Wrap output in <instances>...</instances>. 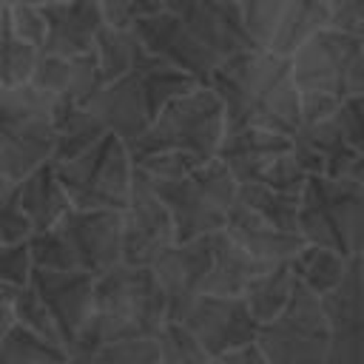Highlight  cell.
<instances>
[{"label":"cell","instance_id":"obj_1","mask_svg":"<svg viewBox=\"0 0 364 364\" xmlns=\"http://www.w3.org/2000/svg\"><path fill=\"white\" fill-rule=\"evenodd\" d=\"M210 88L225 105V131L264 128L293 139L301 128V91L293 63L270 48H253L225 60Z\"/></svg>","mask_w":364,"mask_h":364},{"label":"cell","instance_id":"obj_2","mask_svg":"<svg viewBox=\"0 0 364 364\" xmlns=\"http://www.w3.org/2000/svg\"><path fill=\"white\" fill-rule=\"evenodd\" d=\"M171 321V307L151 267L119 264L97 279L94 316L68 353H91L102 344L151 341Z\"/></svg>","mask_w":364,"mask_h":364},{"label":"cell","instance_id":"obj_3","mask_svg":"<svg viewBox=\"0 0 364 364\" xmlns=\"http://www.w3.org/2000/svg\"><path fill=\"white\" fill-rule=\"evenodd\" d=\"M202 82L191 74L173 68L171 63L154 57L145 46L136 54V63L128 74L108 82L91 102V114L108 128V134L119 136L128 148L159 119V114L179 97L191 94Z\"/></svg>","mask_w":364,"mask_h":364},{"label":"cell","instance_id":"obj_4","mask_svg":"<svg viewBox=\"0 0 364 364\" xmlns=\"http://www.w3.org/2000/svg\"><path fill=\"white\" fill-rule=\"evenodd\" d=\"M145 182L168 208L176 228V242H193L202 236L222 233L230 219V210L239 202V182L222 159H210L182 176Z\"/></svg>","mask_w":364,"mask_h":364},{"label":"cell","instance_id":"obj_5","mask_svg":"<svg viewBox=\"0 0 364 364\" xmlns=\"http://www.w3.org/2000/svg\"><path fill=\"white\" fill-rule=\"evenodd\" d=\"M225 105L210 85H199L191 94L173 100L159 119L128 148L131 159L176 154L199 165L216 159L225 139Z\"/></svg>","mask_w":364,"mask_h":364},{"label":"cell","instance_id":"obj_6","mask_svg":"<svg viewBox=\"0 0 364 364\" xmlns=\"http://www.w3.org/2000/svg\"><path fill=\"white\" fill-rule=\"evenodd\" d=\"M57 105L31 85L0 88V176L20 185L46 162H54Z\"/></svg>","mask_w":364,"mask_h":364},{"label":"cell","instance_id":"obj_7","mask_svg":"<svg viewBox=\"0 0 364 364\" xmlns=\"http://www.w3.org/2000/svg\"><path fill=\"white\" fill-rule=\"evenodd\" d=\"M299 233L307 245L364 259V188L353 176H310L301 193Z\"/></svg>","mask_w":364,"mask_h":364},{"label":"cell","instance_id":"obj_8","mask_svg":"<svg viewBox=\"0 0 364 364\" xmlns=\"http://www.w3.org/2000/svg\"><path fill=\"white\" fill-rule=\"evenodd\" d=\"M57 179L68 193L71 208L122 213L134 191V159L119 136L105 134L94 148H88L77 159L60 162Z\"/></svg>","mask_w":364,"mask_h":364},{"label":"cell","instance_id":"obj_9","mask_svg":"<svg viewBox=\"0 0 364 364\" xmlns=\"http://www.w3.org/2000/svg\"><path fill=\"white\" fill-rule=\"evenodd\" d=\"M290 63L301 97L344 102L364 94V46L355 34L324 28L304 43Z\"/></svg>","mask_w":364,"mask_h":364},{"label":"cell","instance_id":"obj_10","mask_svg":"<svg viewBox=\"0 0 364 364\" xmlns=\"http://www.w3.org/2000/svg\"><path fill=\"white\" fill-rule=\"evenodd\" d=\"M256 347L267 364H327L330 324L321 299L304 284H296L284 313L259 330Z\"/></svg>","mask_w":364,"mask_h":364},{"label":"cell","instance_id":"obj_11","mask_svg":"<svg viewBox=\"0 0 364 364\" xmlns=\"http://www.w3.org/2000/svg\"><path fill=\"white\" fill-rule=\"evenodd\" d=\"M176 321L185 324L213 358L253 347L262 330V324L247 310L245 299L222 296H196Z\"/></svg>","mask_w":364,"mask_h":364},{"label":"cell","instance_id":"obj_12","mask_svg":"<svg viewBox=\"0 0 364 364\" xmlns=\"http://www.w3.org/2000/svg\"><path fill=\"white\" fill-rule=\"evenodd\" d=\"M173 245L176 228L168 208L134 168L131 202L122 210V264L154 267L156 259Z\"/></svg>","mask_w":364,"mask_h":364},{"label":"cell","instance_id":"obj_13","mask_svg":"<svg viewBox=\"0 0 364 364\" xmlns=\"http://www.w3.org/2000/svg\"><path fill=\"white\" fill-rule=\"evenodd\" d=\"M54 230L63 236L77 270L100 279L122 264V213L71 208Z\"/></svg>","mask_w":364,"mask_h":364},{"label":"cell","instance_id":"obj_14","mask_svg":"<svg viewBox=\"0 0 364 364\" xmlns=\"http://www.w3.org/2000/svg\"><path fill=\"white\" fill-rule=\"evenodd\" d=\"M131 31L136 34V40L154 57H159V60L171 63L173 68L191 74L202 85H210L216 68L222 65V60L171 11H162L156 17H148V20L136 23Z\"/></svg>","mask_w":364,"mask_h":364},{"label":"cell","instance_id":"obj_15","mask_svg":"<svg viewBox=\"0 0 364 364\" xmlns=\"http://www.w3.org/2000/svg\"><path fill=\"white\" fill-rule=\"evenodd\" d=\"M330 324L327 364H364V259H353L344 282L321 296Z\"/></svg>","mask_w":364,"mask_h":364},{"label":"cell","instance_id":"obj_16","mask_svg":"<svg viewBox=\"0 0 364 364\" xmlns=\"http://www.w3.org/2000/svg\"><path fill=\"white\" fill-rule=\"evenodd\" d=\"M31 284L54 316L65 350H71L85 333L94 316L97 279L82 270H40L34 267Z\"/></svg>","mask_w":364,"mask_h":364},{"label":"cell","instance_id":"obj_17","mask_svg":"<svg viewBox=\"0 0 364 364\" xmlns=\"http://www.w3.org/2000/svg\"><path fill=\"white\" fill-rule=\"evenodd\" d=\"M165 9L176 14L222 63L262 48L247 34L236 0H165Z\"/></svg>","mask_w":364,"mask_h":364},{"label":"cell","instance_id":"obj_18","mask_svg":"<svg viewBox=\"0 0 364 364\" xmlns=\"http://www.w3.org/2000/svg\"><path fill=\"white\" fill-rule=\"evenodd\" d=\"M210 264H213V236L176 242L156 259L151 270L156 273V282L168 296L171 321H176L185 313V307L196 296H202V284L210 273Z\"/></svg>","mask_w":364,"mask_h":364},{"label":"cell","instance_id":"obj_19","mask_svg":"<svg viewBox=\"0 0 364 364\" xmlns=\"http://www.w3.org/2000/svg\"><path fill=\"white\" fill-rule=\"evenodd\" d=\"M46 20V43L40 54L51 57H85L97 51V40L105 28L100 0H63L40 6Z\"/></svg>","mask_w":364,"mask_h":364},{"label":"cell","instance_id":"obj_20","mask_svg":"<svg viewBox=\"0 0 364 364\" xmlns=\"http://www.w3.org/2000/svg\"><path fill=\"white\" fill-rule=\"evenodd\" d=\"M28 85L37 88L40 94H46L57 108H85L102 91L97 51L85 54V57L40 54Z\"/></svg>","mask_w":364,"mask_h":364},{"label":"cell","instance_id":"obj_21","mask_svg":"<svg viewBox=\"0 0 364 364\" xmlns=\"http://www.w3.org/2000/svg\"><path fill=\"white\" fill-rule=\"evenodd\" d=\"M293 156L307 171V176H350L353 165L358 162V151L347 142L338 119L301 125L293 136Z\"/></svg>","mask_w":364,"mask_h":364},{"label":"cell","instance_id":"obj_22","mask_svg":"<svg viewBox=\"0 0 364 364\" xmlns=\"http://www.w3.org/2000/svg\"><path fill=\"white\" fill-rule=\"evenodd\" d=\"M290 151H293V139L284 134L264 128H236V131H225L216 159H222L230 168L239 185H247L256 182L273 159Z\"/></svg>","mask_w":364,"mask_h":364},{"label":"cell","instance_id":"obj_23","mask_svg":"<svg viewBox=\"0 0 364 364\" xmlns=\"http://www.w3.org/2000/svg\"><path fill=\"white\" fill-rule=\"evenodd\" d=\"M225 233L239 247H245L253 259L267 262V264L293 262L299 256V250L307 245L299 233H287V230L270 225L267 219H262L259 213H253L250 208H245L242 202H236V208L230 210V219L225 225Z\"/></svg>","mask_w":364,"mask_h":364},{"label":"cell","instance_id":"obj_24","mask_svg":"<svg viewBox=\"0 0 364 364\" xmlns=\"http://www.w3.org/2000/svg\"><path fill=\"white\" fill-rule=\"evenodd\" d=\"M267 262L253 259L245 247H239L225 230L213 233V264L202 284V296L242 299L247 287L267 270Z\"/></svg>","mask_w":364,"mask_h":364},{"label":"cell","instance_id":"obj_25","mask_svg":"<svg viewBox=\"0 0 364 364\" xmlns=\"http://www.w3.org/2000/svg\"><path fill=\"white\" fill-rule=\"evenodd\" d=\"M17 196H20L23 213L31 225V233H46V230L57 228L63 222V216L71 210V199L57 179L54 162H46L31 176H26L17 185Z\"/></svg>","mask_w":364,"mask_h":364},{"label":"cell","instance_id":"obj_26","mask_svg":"<svg viewBox=\"0 0 364 364\" xmlns=\"http://www.w3.org/2000/svg\"><path fill=\"white\" fill-rule=\"evenodd\" d=\"M324 28H330V3L327 0H287L267 48L273 54L290 60L304 43H310Z\"/></svg>","mask_w":364,"mask_h":364},{"label":"cell","instance_id":"obj_27","mask_svg":"<svg viewBox=\"0 0 364 364\" xmlns=\"http://www.w3.org/2000/svg\"><path fill=\"white\" fill-rule=\"evenodd\" d=\"M296 273H293V264L290 262H282V264H270L250 287L247 293L242 296L247 310L253 313V318L264 327L270 324L273 318H279L284 313V307L290 304L293 293H296Z\"/></svg>","mask_w":364,"mask_h":364},{"label":"cell","instance_id":"obj_28","mask_svg":"<svg viewBox=\"0 0 364 364\" xmlns=\"http://www.w3.org/2000/svg\"><path fill=\"white\" fill-rule=\"evenodd\" d=\"M54 128H57V148H54V162H68L94 148L108 128L100 122L91 108H57L54 111Z\"/></svg>","mask_w":364,"mask_h":364},{"label":"cell","instance_id":"obj_29","mask_svg":"<svg viewBox=\"0 0 364 364\" xmlns=\"http://www.w3.org/2000/svg\"><path fill=\"white\" fill-rule=\"evenodd\" d=\"M350 262L353 259H344L336 250H327V247H318V245H304L290 264H293V273H296L299 284H304L310 293H316L321 299L344 282V276L350 270Z\"/></svg>","mask_w":364,"mask_h":364},{"label":"cell","instance_id":"obj_30","mask_svg":"<svg viewBox=\"0 0 364 364\" xmlns=\"http://www.w3.org/2000/svg\"><path fill=\"white\" fill-rule=\"evenodd\" d=\"M40 48L28 46L14 34L9 6L0 17V88H23L31 82V74L37 68Z\"/></svg>","mask_w":364,"mask_h":364},{"label":"cell","instance_id":"obj_31","mask_svg":"<svg viewBox=\"0 0 364 364\" xmlns=\"http://www.w3.org/2000/svg\"><path fill=\"white\" fill-rule=\"evenodd\" d=\"M239 202L245 208H250L253 213H259L262 219H267L270 225L287 230V233H299V208H301V196H290V193H279L267 185L259 182H247L239 185ZM301 236V233H299Z\"/></svg>","mask_w":364,"mask_h":364},{"label":"cell","instance_id":"obj_32","mask_svg":"<svg viewBox=\"0 0 364 364\" xmlns=\"http://www.w3.org/2000/svg\"><path fill=\"white\" fill-rule=\"evenodd\" d=\"M63 361H68V350L63 344H54L17 321L0 341V364H63Z\"/></svg>","mask_w":364,"mask_h":364},{"label":"cell","instance_id":"obj_33","mask_svg":"<svg viewBox=\"0 0 364 364\" xmlns=\"http://www.w3.org/2000/svg\"><path fill=\"white\" fill-rule=\"evenodd\" d=\"M139 48H142V43L136 40L134 31H117V28H108V26L102 28V34L97 40V60H100L102 88L131 71V65L136 63Z\"/></svg>","mask_w":364,"mask_h":364},{"label":"cell","instance_id":"obj_34","mask_svg":"<svg viewBox=\"0 0 364 364\" xmlns=\"http://www.w3.org/2000/svg\"><path fill=\"white\" fill-rule=\"evenodd\" d=\"M156 347L159 364H213V355L179 321H168L162 327V333L156 336Z\"/></svg>","mask_w":364,"mask_h":364},{"label":"cell","instance_id":"obj_35","mask_svg":"<svg viewBox=\"0 0 364 364\" xmlns=\"http://www.w3.org/2000/svg\"><path fill=\"white\" fill-rule=\"evenodd\" d=\"M68 355H71L74 364H159L156 338L102 344L91 353H68Z\"/></svg>","mask_w":364,"mask_h":364},{"label":"cell","instance_id":"obj_36","mask_svg":"<svg viewBox=\"0 0 364 364\" xmlns=\"http://www.w3.org/2000/svg\"><path fill=\"white\" fill-rule=\"evenodd\" d=\"M11 313H14V321H17V324L28 327L31 333H37V336H43V338H48V341H54V344H63V336H60V330H57V324H54V316H51V310L46 307V301L40 299V293L34 290V284H28V287H23V290L14 293V299H11ZM63 347H65V344H63Z\"/></svg>","mask_w":364,"mask_h":364},{"label":"cell","instance_id":"obj_37","mask_svg":"<svg viewBox=\"0 0 364 364\" xmlns=\"http://www.w3.org/2000/svg\"><path fill=\"white\" fill-rule=\"evenodd\" d=\"M100 9L105 26L117 31H131L136 23L168 11L165 0H100Z\"/></svg>","mask_w":364,"mask_h":364},{"label":"cell","instance_id":"obj_38","mask_svg":"<svg viewBox=\"0 0 364 364\" xmlns=\"http://www.w3.org/2000/svg\"><path fill=\"white\" fill-rule=\"evenodd\" d=\"M284 3L287 0H239L245 28H247V34L253 37L256 46L267 48V43L276 31V23L284 11Z\"/></svg>","mask_w":364,"mask_h":364},{"label":"cell","instance_id":"obj_39","mask_svg":"<svg viewBox=\"0 0 364 364\" xmlns=\"http://www.w3.org/2000/svg\"><path fill=\"white\" fill-rule=\"evenodd\" d=\"M31 236V225L20 208L17 185L0 176V245L26 242Z\"/></svg>","mask_w":364,"mask_h":364},{"label":"cell","instance_id":"obj_40","mask_svg":"<svg viewBox=\"0 0 364 364\" xmlns=\"http://www.w3.org/2000/svg\"><path fill=\"white\" fill-rule=\"evenodd\" d=\"M256 182H259V185H267V188H273V191H279V193L301 196L304 188H307V182H310V176H307V171L299 165V159H296L293 151H290V154H282L279 159H273V162L262 171V176H259Z\"/></svg>","mask_w":364,"mask_h":364},{"label":"cell","instance_id":"obj_41","mask_svg":"<svg viewBox=\"0 0 364 364\" xmlns=\"http://www.w3.org/2000/svg\"><path fill=\"white\" fill-rule=\"evenodd\" d=\"M31 273H34V262H31V247L28 239L26 242H11V245H0V284L9 290H23L31 284Z\"/></svg>","mask_w":364,"mask_h":364},{"label":"cell","instance_id":"obj_42","mask_svg":"<svg viewBox=\"0 0 364 364\" xmlns=\"http://www.w3.org/2000/svg\"><path fill=\"white\" fill-rule=\"evenodd\" d=\"M9 14H11L14 34L20 40H26L28 46L43 48V43H46V20H43V11L37 6H9Z\"/></svg>","mask_w":364,"mask_h":364},{"label":"cell","instance_id":"obj_43","mask_svg":"<svg viewBox=\"0 0 364 364\" xmlns=\"http://www.w3.org/2000/svg\"><path fill=\"white\" fill-rule=\"evenodd\" d=\"M336 119H338L347 142L353 145V151H358L364 156V94L344 100V105H341Z\"/></svg>","mask_w":364,"mask_h":364},{"label":"cell","instance_id":"obj_44","mask_svg":"<svg viewBox=\"0 0 364 364\" xmlns=\"http://www.w3.org/2000/svg\"><path fill=\"white\" fill-rule=\"evenodd\" d=\"M330 28L358 37L364 31V0H333L330 3Z\"/></svg>","mask_w":364,"mask_h":364},{"label":"cell","instance_id":"obj_45","mask_svg":"<svg viewBox=\"0 0 364 364\" xmlns=\"http://www.w3.org/2000/svg\"><path fill=\"white\" fill-rule=\"evenodd\" d=\"M213 364H267V358H264L262 350L253 344V347L228 353V355H222V358H213Z\"/></svg>","mask_w":364,"mask_h":364},{"label":"cell","instance_id":"obj_46","mask_svg":"<svg viewBox=\"0 0 364 364\" xmlns=\"http://www.w3.org/2000/svg\"><path fill=\"white\" fill-rule=\"evenodd\" d=\"M11 324H14V313H11V304H3V301H0V341L6 338V333L11 330Z\"/></svg>","mask_w":364,"mask_h":364},{"label":"cell","instance_id":"obj_47","mask_svg":"<svg viewBox=\"0 0 364 364\" xmlns=\"http://www.w3.org/2000/svg\"><path fill=\"white\" fill-rule=\"evenodd\" d=\"M51 3H63V0H6V6H51Z\"/></svg>","mask_w":364,"mask_h":364},{"label":"cell","instance_id":"obj_48","mask_svg":"<svg viewBox=\"0 0 364 364\" xmlns=\"http://www.w3.org/2000/svg\"><path fill=\"white\" fill-rule=\"evenodd\" d=\"M350 176H353V179H355L361 188H364V156H358V162L353 165V173H350Z\"/></svg>","mask_w":364,"mask_h":364},{"label":"cell","instance_id":"obj_49","mask_svg":"<svg viewBox=\"0 0 364 364\" xmlns=\"http://www.w3.org/2000/svg\"><path fill=\"white\" fill-rule=\"evenodd\" d=\"M11 299H14V290H9V287L0 284V301H3V304H11Z\"/></svg>","mask_w":364,"mask_h":364},{"label":"cell","instance_id":"obj_50","mask_svg":"<svg viewBox=\"0 0 364 364\" xmlns=\"http://www.w3.org/2000/svg\"><path fill=\"white\" fill-rule=\"evenodd\" d=\"M3 11H6V6H3V3H0V17H3Z\"/></svg>","mask_w":364,"mask_h":364},{"label":"cell","instance_id":"obj_51","mask_svg":"<svg viewBox=\"0 0 364 364\" xmlns=\"http://www.w3.org/2000/svg\"><path fill=\"white\" fill-rule=\"evenodd\" d=\"M358 37H361V46H364V31H361V34H358Z\"/></svg>","mask_w":364,"mask_h":364},{"label":"cell","instance_id":"obj_52","mask_svg":"<svg viewBox=\"0 0 364 364\" xmlns=\"http://www.w3.org/2000/svg\"><path fill=\"white\" fill-rule=\"evenodd\" d=\"M327 3H333V0H327Z\"/></svg>","mask_w":364,"mask_h":364}]
</instances>
